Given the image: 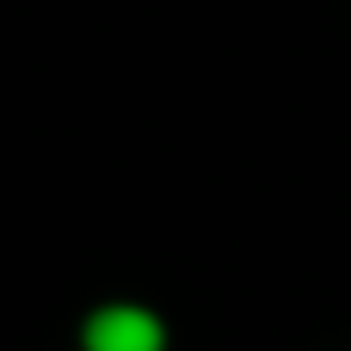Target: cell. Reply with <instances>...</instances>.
Segmentation results:
<instances>
[{
  "instance_id": "obj_1",
  "label": "cell",
  "mask_w": 351,
  "mask_h": 351,
  "mask_svg": "<svg viewBox=\"0 0 351 351\" xmlns=\"http://www.w3.org/2000/svg\"><path fill=\"white\" fill-rule=\"evenodd\" d=\"M80 351H167V321L142 302H99L80 321Z\"/></svg>"
}]
</instances>
